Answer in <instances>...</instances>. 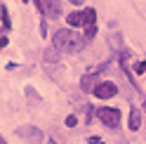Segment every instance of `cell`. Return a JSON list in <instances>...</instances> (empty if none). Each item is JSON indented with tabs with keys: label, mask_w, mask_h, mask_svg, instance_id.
<instances>
[{
	"label": "cell",
	"mask_w": 146,
	"mask_h": 144,
	"mask_svg": "<svg viewBox=\"0 0 146 144\" xmlns=\"http://www.w3.org/2000/svg\"><path fill=\"white\" fill-rule=\"evenodd\" d=\"M83 38L76 33V31H68V29H61L54 33V50L57 52H68V55H78L83 50Z\"/></svg>",
	"instance_id": "obj_1"
},
{
	"label": "cell",
	"mask_w": 146,
	"mask_h": 144,
	"mask_svg": "<svg viewBox=\"0 0 146 144\" xmlns=\"http://www.w3.org/2000/svg\"><path fill=\"white\" fill-rule=\"evenodd\" d=\"M120 116L123 113L118 109H113V106H99V109H97V118L102 121L108 130H115L118 125H120Z\"/></svg>",
	"instance_id": "obj_2"
},
{
	"label": "cell",
	"mask_w": 146,
	"mask_h": 144,
	"mask_svg": "<svg viewBox=\"0 0 146 144\" xmlns=\"http://www.w3.org/2000/svg\"><path fill=\"white\" fill-rule=\"evenodd\" d=\"M94 95L99 97V99H111V97L118 95V85L108 83V80H99V85L94 87Z\"/></svg>",
	"instance_id": "obj_3"
},
{
	"label": "cell",
	"mask_w": 146,
	"mask_h": 144,
	"mask_svg": "<svg viewBox=\"0 0 146 144\" xmlns=\"http://www.w3.org/2000/svg\"><path fill=\"white\" fill-rule=\"evenodd\" d=\"M61 3L59 0H42V14L50 17V19H59L61 17Z\"/></svg>",
	"instance_id": "obj_4"
},
{
	"label": "cell",
	"mask_w": 146,
	"mask_h": 144,
	"mask_svg": "<svg viewBox=\"0 0 146 144\" xmlns=\"http://www.w3.org/2000/svg\"><path fill=\"white\" fill-rule=\"evenodd\" d=\"M19 135L26 137L31 144H42V132L38 128H33V125H29V128H19Z\"/></svg>",
	"instance_id": "obj_5"
},
{
	"label": "cell",
	"mask_w": 146,
	"mask_h": 144,
	"mask_svg": "<svg viewBox=\"0 0 146 144\" xmlns=\"http://www.w3.org/2000/svg\"><path fill=\"white\" fill-rule=\"evenodd\" d=\"M97 85H99V73H87V76H83V80H80V87H83L85 92H94Z\"/></svg>",
	"instance_id": "obj_6"
},
{
	"label": "cell",
	"mask_w": 146,
	"mask_h": 144,
	"mask_svg": "<svg viewBox=\"0 0 146 144\" xmlns=\"http://www.w3.org/2000/svg\"><path fill=\"white\" fill-rule=\"evenodd\" d=\"M68 26H85V12H71L68 14Z\"/></svg>",
	"instance_id": "obj_7"
},
{
	"label": "cell",
	"mask_w": 146,
	"mask_h": 144,
	"mask_svg": "<svg viewBox=\"0 0 146 144\" xmlns=\"http://www.w3.org/2000/svg\"><path fill=\"white\" fill-rule=\"evenodd\" d=\"M141 128V113L139 109H130V130H139Z\"/></svg>",
	"instance_id": "obj_8"
},
{
	"label": "cell",
	"mask_w": 146,
	"mask_h": 144,
	"mask_svg": "<svg viewBox=\"0 0 146 144\" xmlns=\"http://www.w3.org/2000/svg\"><path fill=\"white\" fill-rule=\"evenodd\" d=\"M94 19H97V12L92 7H87L85 10V26H94Z\"/></svg>",
	"instance_id": "obj_9"
},
{
	"label": "cell",
	"mask_w": 146,
	"mask_h": 144,
	"mask_svg": "<svg viewBox=\"0 0 146 144\" xmlns=\"http://www.w3.org/2000/svg\"><path fill=\"white\" fill-rule=\"evenodd\" d=\"M94 35H97V26H85V35H83V40H85V43H90V40L94 38Z\"/></svg>",
	"instance_id": "obj_10"
},
{
	"label": "cell",
	"mask_w": 146,
	"mask_h": 144,
	"mask_svg": "<svg viewBox=\"0 0 146 144\" xmlns=\"http://www.w3.org/2000/svg\"><path fill=\"white\" fill-rule=\"evenodd\" d=\"M111 45H113V47H115L118 52H125V47H123V43H120V35H118V33H113V35H111Z\"/></svg>",
	"instance_id": "obj_11"
},
{
	"label": "cell",
	"mask_w": 146,
	"mask_h": 144,
	"mask_svg": "<svg viewBox=\"0 0 146 144\" xmlns=\"http://www.w3.org/2000/svg\"><path fill=\"white\" fill-rule=\"evenodd\" d=\"M0 17H3V21H5V31H10V14H7V7L3 5V7H0Z\"/></svg>",
	"instance_id": "obj_12"
},
{
	"label": "cell",
	"mask_w": 146,
	"mask_h": 144,
	"mask_svg": "<svg viewBox=\"0 0 146 144\" xmlns=\"http://www.w3.org/2000/svg\"><path fill=\"white\" fill-rule=\"evenodd\" d=\"M42 57H45V61H57V59H59V52H57V50H45Z\"/></svg>",
	"instance_id": "obj_13"
},
{
	"label": "cell",
	"mask_w": 146,
	"mask_h": 144,
	"mask_svg": "<svg viewBox=\"0 0 146 144\" xmlns=\"http://www.w3.org/2000/svg\"><path fill=\"white\" fill-rule=\"evenodd\" d=\"M66 125H68V128H76V116H66Z\"/></svg>",
	"instance_id": "obj_14"
},
{
	"label": "cell",
	"mask_w": 146,
	"mask_h": 144,
	"mask_svg": "<svg viewBox=\"0 0 146 144\" xmlns=\"http://www.w3.org/2000/svg\"><path fill=\"white\" fill-rule=\"evenodd\" d=\"M40 35H47V21L42 19V24H40Z\"/></svg>",
	"instance_id": "obj_15"
},
{
	"label": "cell",
	"mask_w": 146,
	"mask_h": 144,
	"mask_svg": "<svg viewBox=\"0 0 146 144\" xmlns=\"http://www.w3.org/2000/svg\"><path fill=\"white\" fill-rule=\"evenodd\" d=\"M87 144H102V139H99V137H97V135H92V137H90V139H87Z\"/></svg>",
	"instance_id": "obj_16"
},
{
	"label": "cell",
	"mask_w": 146,
	"mask_h": 144,
	"mask_svg": "<svg viewBox=\"0 0 146 144\" xmlns=\"http://www.w3.org/2000/svg\"><path fill=\"white\" fill-rule=\"evenodd\" d=\"M134 71H137V73H144V71H146V64H137Z\"/></svg>",
	"instance_id": "obj_17"
},
{
	"label": "cell",
	"mask_w": 146,
	"mask_h": 144,
	"mask_svg": "<svg viewBox=\"0 0 146 144\" xmlns=\"http://www.w3.org/2000/svg\"><path fill=\"white\" fill-rule=\"evenodd\" d=\"M3 45H7V38H0V47H3Z\"/></svg>",
	"instance_id": "obj_18"
},
{
	"label": "cell",
	"mask_w": 146,
	"mask_h": 144,
	"mask_svg": "<svg viewBox=\"0 0 146 144\" xmlns=\"http://www.w3.org/2000/svg\"><path fill=\"white\" fill-rule=\"evenodd\" d=\"M71 3H73V5H83V0H71Z\"/></svg>",
	"instance_id": "obj_19"
},
{
	"label": "cell",
	"mask_w": 146,
	"mask_h": 144,
	"mask_svg": "<svg viewBox=\"0 0 146 144\" xmlns=\"http://www.w3.org/2000/svg\"><path fill=\"white\" fill-rule=\"evenodd\" d=\"M0 144H7V142H5V139H3V137H0Z\"/></svg>",
	"instance_id": "obj_20"
},
{
	"label": "cell",
	"mask_w": 146,
	"mask_h": 144,
	"mask_svg": "<svg viewBox=\"0 0 146 144\" xmlns=\"http://www.w3.org/2000/svg\"><path fill=\"white\" fill-rule=\"evenodd\" d=\"M144 111H146V97H144Z\"/></svg>",
	"instance_id": "obj_21"
},
{
	"label": "cell",
	"mask_w": 146,
	"mask_h": 144,
	"mask_svg": "<svg viewBox=\"0 0 146 144\" xmlns=\"http://www.w3.org/2000/svg\"><path fill=\"white\" fill-rule=\"evenodd\" d=\"M47 144H57V142H54V139H50V142H47Z\"/></svg>",
	"instance_id": "obj_22"
},
{
	"label": "cell",
	"mask_w": 146,
	"mask_h": 144,
	"mask_svg": "<svg viewBox=\"0 0 146 144\" xmlns=\"http://www.w3.org/2000/svg\"><path fill=\"white\" fill-rule=\"evenodd\" d=\"M24 3H26V0H24Z\"/></svg>",
	"instance_id": "obj_23"
}]
</instances>
